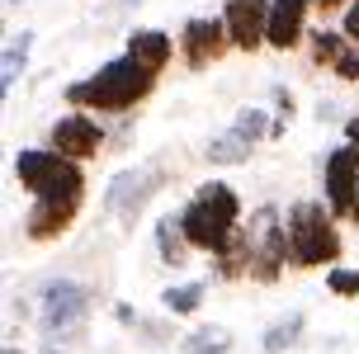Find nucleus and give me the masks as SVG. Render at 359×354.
Returning <instances> with one entry per match:
<instances>
[{
	"instance_id": "17",
	"label": "nucleus",
	"mask_w": 359,
	"mask_h": 354,
	"mask_svg": "<svg viewBox=\"0 0 359 354\" xmlns=\"http://www.w3.org/2000/svg\"><path fill=\"white\" fill-rule=\"evenodd\" d=\"M303 326H307L303 312H288V317H279V321L265 331V340H260V345H265V354H288L298 340H303Z\"/></svg>"
},
{
	"instance_id": "11",
	"label": "nucleus",
	"mask_w": 359,
	"mask_h": 354,
	"mask_svg": "<svg viewBox=\"0 0 359 354\" xmlns=\"http://www.w3.org/2000/svg\"><path fill=\"white\" fill-rule=\"evenodd\" d=\"M161 175V165H142V170H123V175H114L109 179V189H104V208L109 212H123V217H137V208H142L147 198L161 189L165 179Z\"/></svg>"
},
{
	"instance_id": "1",
	"label": "nucleus",
	"mask_w": 359,
	"mask_h": 354,
	"mask_svg": "<svg viewBox=\"0 0 359 354\" xmlns=\"http://www.w3.org/2000/svg\"><path fill=\"white\" fill-rule=\"evenodd\" d=\"M156 71L147 67V62H137L133 53L114 57V62H104L100 71H90V76H81V81H72L67 86V104H76L81 114H128V109H137L156 90Z\"/></svg>"
},
{
	"instance_id": "4",
	"label": "nucleus",
	"mask_w": 359,
	"mask_h": 354,
	"mask_svg": "<svg viewBox=\"0 0 359 354\" xmlns=\"http://www.w3.org/2000/svg\"><path fill=\"white\" fill-rule=\"evenodd\" d=\"M15 179L19 189L34 198H57V203H86V170L76 161L57 156L53 147H29L15 156Z\"/></svg>"
},
{
	"instance_id": "25",
	"label": "nucleus",
	"mask_w": 359,
	"mask_h": 354,
	"mask_svg": "<svg viewBox=\"0 0 359 354\" xmlns=\"http://www.w3.org/2000/svg\"><path fill=\"white\" fill-rule=\"evenodd\" d=\"M336 76H341V81H359V43H355V48H350V53L341 57V67H336Z\"/></svg>"
},
{
	"instance_id": "33",
	"label": "nucleus",
	"mask_w": 359,
	"mask_h": 354,
	"mask_svg": "<svg viewBox=\"0 0 359 354\" xmlns=\"http://www.w3.org/2000/svg\"><path fill=\"white\" fill-rule=\"evenodd\" d=\"M123 5H133V0H123Z\"/></svg>"
},
{
	"instance_id": "28",
	"label": "nucleus",
	"mask_w": 359,
	"mask_h": 354,
	"mask_svg": "<svg viewBox=\"0 0 359 354\" xmlns=\"http://www.w3.org/2000/svg\"><path fill=\"white\" fill-rule=\"evenodd\" d=\"M345 142L359 147V114H355V118H345Z\"/></svg>"
},
{
	"instance_id": "22",
	"label": "nucleus",
	"mask_w": 359,
	"mask_h": 354,
	"mask_svg": "<svg viewBox=\"0 0 359 354\" xmlns=\"http://www.w3.org/2000/svg\"><path fill=\"white\" fill-rule=\"evenodd\" d=\"M232 128H236L246 142H260V137H269V128H274V123L265 118V104H246V109H236Z\"/></svg>"
},
{
	"instance_id": "7",
	"label": "nucleus",
	"mask_w": 359,
	"mask_h": 354,
	"mask_svg": "<svg viewBox=\"0 0 359 354\" xmlns=\"http://www.w3.org/2000/svg\"><path fill=\"white\" fill-rule=\"evenodd\" d=\"M175 48H180V62H184L189 71H203V67H213V62H222V57L232 53V34H227L222 15L217 19L194 15V19H184Z\"/></svg>"
},
{
	"instance_id": "21",
	"label": "nucleus",
	"mask_w": 359,
	"mask_h": 354,
	"mask_svg": "<svg viewBox=\"0 0 359 354\" xmlns=\"http://www.w3.org/2000/svg\"><path fill=\"white\" fill-rule=\"evenodd\" d=\"M29 53H34V34L24 29V34L10 38V48H5V90L19 81V71L29 67Z\"/></svg>"
},
{
	"instance_id": "31",
	"label": "nucleus",
	"mask_w": 359,
	"mask_h": 354,
	"mask_svg": "<svg viewBox=\"0 0 359 354\" xmlns=\"http://www.w3.org/2000/svg\"><path fill=\"white\" fill-rule=\"evenodd\" d=\"M0 354H24V350H19V345H5V350H0Z\"/></svg>"
},
{
	"instance_id": "30",
	"label": "nucleus",
	"mask_w": 359,
	"mask_h": 354,
	"mask_svg": "<svg viewBox=\"0 0 359 354\" xmlns=\"http://www.w3.org/2000/svg\"><path fill=\"white\" fill-rule=\"evenodd\" d=\"M38 354H67V350H57V345H43V350H38Z\"/></svg>"
},
{
	"instance_id": "27",
	"label": "nucleus",
	"mask_w": 359,
	"mask_h": 354,
	"mask_svg": "<svg viewBox=\"0 0 359 354\" xmlns=\"http://www.w3.org/2000/svg\"><path fill=\"white\" fill-rule=\"evenodd\" d=\"M142 336H147V340H165V336H170V331H165L161 321H147V326H142Z\"/></svg>"
},
{
	"instance_id": "12",
	"label": "nucleus",
	"mask_w": 359,
	"mask_h": 354,
	"mask_svg": "<svg viewBox=\"0 0 359 354\" xmlns=\"http://www.w3.org/2000/svg\"><path fill=\"white\" fill-rule=\"evenodd\" d=\"M312 5H317V0H274V5H269L265 48H274V53H293V48L307 38V10H312Z\"/></svg>"
},
{
	"instance_id": "34",
	"label": "nucleus",
	"mask_w": 359,
	"mask_h": 354,
	"mask_svg": "<svg viewBox=\"0 0 359 354\" xmlns=\"http://www.w3.org/2000/svg\"><path fill=\"white\" fill-rule=\"evenodd\" d=\"M10 5H19V0H10Z\"/></svg>"
},
{
	"instance_id": "20",
	"label": "nucleus",
	"mask_w": 359,
	"mask_h": 354,
	"mask_svg": "<svg viewBox=\"0 0 359 354\" xmlns=\"http://www.w3.org/2000/svg\"><path fill=\"white\" fill-rule=\"evenodd\" d=\"M345 43H350V38L341 34V29H312V67H341V57L350 53V48H345Z\"/></svg>"
},
{
	"instance_id": "16",
	"label": "nucleus",
	"mask_w": 359,
	"mask_h": 354,
	"mask_svg": "<svg viewBox=\"0 0 359 354\" xmlns=\"http://www.w3.org/2000/svg\"><path fill=\"white\" fill-rule=\"evenodd\" d=\"M251 147L255 142H246L236 128H227L203 147V156H208V165H241V161H251Z\"/></svg>"
},
{
	"instance_id": "6",
	"label": "nucleus",
	"mask_w": 359,
	"mask_h": 354,
	"mask_svg": "<svg viewBox=\"0 0 359 354\" xmlns=\"http://www.w3.org/2000/svg\"><path fill=\"white\" fill-rule=\"evenodd\" d=\"M246 236H251V279L255 283H274L293 265V250H288V227L279 208H255L251 222H246Z\"/></svg>"
},
{
	"instance_id": "8",
	"label": "nucleus",
	"mask_w": 359,
	"mask_h": 354,
	"mask_svg": "<svg viewBox=\"0 0 359 354\" xmlns=\"http://www.w3.org/2000/svg\"><path fill=\"white\" fill-rule=\"evenodd\" d=\"M48 147H53L57 156L86 165V161H95V156H100V147H104V123H100L95 114L72 109V114H62V118L48 128Z\"/></svg>"
},
{
	"instance_id": "24",
	"label": "nucleus",
	"mask_w": 359,
	"mask_h": 354,
	"mask_svg": "<svg viewBox=\"0 0 359 354\" xmlns=\"http://www.w3.org/2000/svg\"><path fill=\"white\" fill-rule=\"evenodd\" d=\"M341 34L350 38V43H359V0H350V5H345V19H341Z\"/></svg>"
},
{
	"instance_id": "10",
	"label": "nucleus",
	"mask_w": 359,
	"mask_h": 354,
	"mask_svg": "<svg viewBox=\"0 0 359 354\" xmlns=\"http://www.w3.org/2000/svg\"><path fill=\"white\" fill-rule=\"evenodd\" d=\"M269 5L274 0H222V24L236 53H255L269 38Z\"/></svg>"
},
{
	"instance_id": "32",
	"label": "nucleus",
	"mask_w": 359,
	"mask_h": 354,
	"mask_svg": "<svg viewBox=\"0 0 359 354\" xmlns=\"http://www.w3.org/2000/svg\"><path fill=\"white\" fill-rule=\"evenodd\" d=\"M350 222H359V203H355V217H350Z\"/></svg>"
},
{
	"instance_id": "9",
	"label": "nucleus",
	"mask_w": 359,
	"mask_h": 354,
	"mask_svg": "<svg viewBox=\"0 0 359 354\" xmlns=\"http://www.w3.org/2000/svg\"><path fill=\"white\" fill-rule=\"evenodd\" d=\"M322 184H326V208L331 217H355V203H359V147H336L326 156V170H322Z\"/></svg>"
},
{
	"instance_id": "18",
	"label": "nucleus",
	"mask_w": 359,
	"mask_h": 354,
	"mask_svg": "<svg viewBox=\"0 0 359 354\" xmlns=\"http://www.w3.org/2000/svg\"><path fill=\"white\" fill-rule=\"evenodd\" d=\"M203 293H208V283L194 279V283H175V288H165L161 293V307L170 317H194L198 307H203Z\"/></svg>"
},
{
	"instance_id": "15",
	"label": "nucleus",
	"mask_w": 359,
	"mask_h": 354,
	"mask_svg": "<svg viewBox=\"0 0 359 354\" xmlns=\"http://www.w3.org/2000/svg\"><path fill=\"white\" fill-rule=\"evenodd\" d=\"M189 236H184V227H180V212H161L156 217V255H161V265H184L189 260Z\"/></svg>"
},
{
	"instance_id": "13",
	"label": "nucleus",
	"mask_w": 359,
	"mask_h": 354,
	"mask_svg": "<svg viewBox=\"0 0 359 354\" xmlns=\"http://www.w3.org/2000/svg\"><path fill=\"white\" fill-rule=\"evenodd\" d=\"M76 212H81V203L34 198V203H29V212H24V236H29V241H38V246H48V241H57V236L76 222Z\"/></svg>"
},
{
	"instance_id": "14",
	"label": "nucleus",
	"mask_w": 359,
	"mask_h": 354,
	"mask_svg": "<svg viewBox=\"0 0 359 354\" xmlns=\"http://www.w3.org/2000/svg\"><path fill=\"white\" fill-rule=\"evenodd\" d=\"M128 53L137 57V62H147V67L161 76L180 48H175V38L165 34V29H133V34H128Z\"/></svg>"
},
{
	"instance_id": "19",
	"label": "nucleus",
	"mask_w": 359,
	"mask_h": 354,
	"mask_svg": "<svg viewBox=\"0 0 359 354\" xmlns=\"http://www.w3.org/2000/svg\"><path fill=\"white\" fill-rule=\"evenodd\" d=\"M180 350L184 354H227L232 350V331H227V326H198V331H184Z\"/></svg>"
},
{
	"instance_id": "26",
	"label": "nucleus",
	"mask_w": 359,
	"mask_h": 354,
	"mask_svg": "<svg viewBox=\"0 0 359 354\" xmlns=\"http://www.w3.org/2000/svg\"><path fill=\"white\" fill-rule=\"evenodd\" d=\"M114 321H118V326H142V317H137L133 302H114Z\"/></svg>"
},
{
	"instance_id": "5",
	"label": "nucleus",
	"mask_w": 359,
	"mask_h": 354,
	"mask_svg": "<svg viewBox=\"0 0 359 354\" xmlns=\"http://www.w3.org/2000/svg\"><path fill=\"white\" fill-rule=\"evenodd\" d=\"M90 288L76 279H48L38 288V321H43V340H76L90 321Z\"/></svg>"
},
{
	"instance_id": "23",
	"label": "nucleus",
	"mask_w": 359,
	"mask_h": 354,
	"mask_svg": "<svg viewBox=\"0 0 359 354\" xmlns=\"http://www.w3.org/2000/svg\"><path fill=\"white\" fill-rule=\"evenodd\" d=\"M326 293H336V298H359V269H350V265L326 269Z\"/></svg>"
},
{
	"instance_id": "2",
	"label": "nucleus",
	"mask_w": 359,
	"mask_h": 354,
	"mask_svg": "<svg viewBox=\"0 0 359 354\" xmlns=\"http://www.w3.org/2000/svg\"><path fill=\"white\" fill-rule=\"evenodd\" d=\"M180 227L189 236V246L208 250L217 260L236 241V231L246 227L241 222V198H236V189L222 184V179H203L194 194H189V203L180 208Z\"/></svg>"
},
{
	"instance_id": "29",
	"label": "nucleus",
	"mask_w": 359,
	"mask_h": 354,
	"mask_svg": "<svg viewBox=\"0 0 359 354\" xmlns=\"http://www.w3.org/2000/svg\"><path fill=\"white\" fill-rule=\"evenodd\" d=\"M345 5H350V0H317V10H322V15H326V10H345Z\"/></svg>"
},
{
	"instance_id": "3",
	"label": "nucleus",
	"mask_w": 359,
	"mask_h": 354,
	"mask_svg": "<svg viewBox=\"0 0 359 354\" xmlns=\"http://www.w3.org/2000/svg\"><path fill=\"white\" fill-rule=\"evenodd\" d=\"M288 227V250H293V269H336L341 260V231H336V217L326 203H312V198H298L293 208L284 212Z\"/></svg>"
}]
</instances>
